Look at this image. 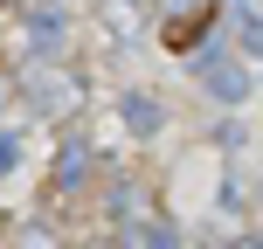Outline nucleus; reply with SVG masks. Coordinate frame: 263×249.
I'll return each instance as SVG.
<instances>
[{"label": "nucleus", "instance_id": "obj_1", "mask_svg": "<svg viewBox=\"0 0 263 249\" xmlns=\"http://www.w3.org/2000/svg\"><path fill=\"white\" fill-rule=\"evenodd\" d=\"M21 104L35 111V118H69V111L83 104V76L63 63H28L21 69Z\"/></svg>", "mask_w": 263, "mask_h": 249}, {"label": "nucleus", "instance_id": "obj_2", "mask_svg": "<svg viewBox=\"0 0 263 249\" xmlns=\"http://www.w3.org/2000/svg\"><path fill=\"white\" fill-rule=\"evenodd\" d=\"M63 42H69V7L63 0H35V7L21 14V55L28 63H49Z\"/></svg>", "mask_w": 263, "mask_h": 249}, {"label": "nucleus", "instance_id": "obj_3", "mask_svg": "<svg viewBox=\"0 0 263 249\" xmlns=\"http://www.w3.org/2000/svg\"><path fill=\"white\" fill-rule=\"evenodd\" d=\"M90 173H97V152H90V139H77V131H69V139L55 145V173H49V194H55V201L83 194V187H90Z\"/></svg>", "mask_w": 263, "mask_h": 249}, {"label": "nucleus", "instance_id": "obj_4", "mask_svg": "<svg viewBox=\"0 0 263 249\" xmlns=\"http://www.w3.org/2000/svg\"><path fill=\"white\" fill-rule=\"evenodd\" d=\"M194 76H201V90L222 97V104H242V97H250V69H242V55H229V49H208Z\"/></svg>", "mask_w": 263, "mask_h": 249}, {"label": "nucleus", "instance_id": "obj_5", "mask_svg": "<svg viewBox=\"0 0 263 249\" xmlns=\"http://www.w3.org/2000/svg\"><path fill=\"white\" fill-rule=\"evenodd\" d=\"M118 118H125L132 139H153V131L166 125V104H159L153 90H125V97H118Z\"/></svg>", "mask_w": 263, "mask_h": 249}, {"label": "nucleus", "instance_id": "obj_6", "mask_svg": "<svg viewBox=\"0 0 263 249\" xmlns=\"http://www.w3.org/2000/svg\"><path fill=\"white\" fill-rule=\"evenodd\" d=\"M21 173V118H0V180Z\"/></svg>", "mask_w": 263, "mask_h": 249}, {"label": "nucleus", "instance_id": "obj_7", "mask_svg": "<svg viewBox=\"0 0 263 249\" xmlns=\"http://www.w3.org/2000/svg\"><path fill=\"white\" fill-rule=\"evenodd\" d=\"M236 49H242V55H263V14H256V7L236 14Z\"/></svg>", "mask_w": 263, "mask_h": 249}, {"label": "nucleus", "instance_id": "obj_8", "mask_svg": "<svg viewBox=\"0 0 263 249\" xmlns=\"http://www.w3.org/2000/svg\"><path fill=\"white\" fill-rule=\"evenodd\" d=\"M97 7H104V21L125 35V28H139V7H145V0H97Z\"/></svg>", "mask_w": 263, "mask_h": 249}, {"label": "nucleus", "instance_id": "obj_9", "mask_svg": "<svg viewBox=\"0 0 263 249\" xmlns=\"http://www.w3.org/2000/svg\"><path fill=\"white\" fill-rule=\"evenodd\" d=\"M7 104H21V69H0V118H7Z\"/></svg>", "mask_w": 263, "mask_h": 249}, {"label": "nucleus", "instance_id": "obj_10", "mask_svg": "<svg viewBox=\"0 0 263 249\" xmlns=\"http://www.w3.org/2000/svg\"><path fill=\"white\" fill-rule=\"evenodd\" d=\"M21 236H28L21 249H55V228H49V222H28V228H21Z\"/></svg>", "mask_w": 263, "mask_h": 249}, {"label": "nucleus", "instance_id": "obj_11", "mask_svg": "<svg viewBox=\"0 0 263 249\" xmlns=\"http://www.w3.org/2000/svg\"><path fill=\"white\" fill-rule=\"evenodd\" d=\"M118 249H139V242H118Z\"/></svg>", "mask_w": 263, "mask_h": 249}]
</instances>
